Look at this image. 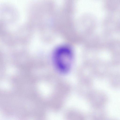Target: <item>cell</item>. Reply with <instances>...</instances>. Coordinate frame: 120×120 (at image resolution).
Instances as JSON below:
<instances>
[{"instance_id":"6da1fadb","label":"cell","mask_w":120,"mask_h":120,"mask_svg":"<svg viewBox=\"0 0 120 120\" xmlns=\"http://www.w3.org/2000/svg\"><path fill=\"white\" fill-rule=\"evenodd\" d=\"M72 60L71 51L66 47L58 49L54 54L53 60L55 66L60 71L63 73L66 72L69 70Z\"/></svg>"},{"instance_id":"7a4b0ae2","label":"cell","mask_w":120,"mask_h":120,"mask_svg":"<svg viewBox=\"0 0 120 120\" xmlns=\"http://www.w3.org/2000/svg\"><path fill=\"white\" fill-rule=\"evenodd\" d=\"M118 19L113 14L109 13L105 16L102 23L104 33L110 35L117 31Z\"/></svg>"},{"instance_id":"3957f363","label":"cell","mask_w":120,"mask_h":120,"mask_svg":"<svg viewBox=\"0 0 120 120\" xmlns=\"http://www.w3.org/2000/svg\"><path fill=\"white\" fill-rule=\"evenodd\" d=\"M104 9L109 13L114 14L120 10V0H106L103 4Z\"/></svg>"},{"instance_id":"277c9868","label":"cell","mask_w":120,"mask_h":120,"mask_svg":"<svg viewBox=\"0 0 120 120\" xmlns=\"http://www.w3.org/2000/svg\"><path fill=\"white\" fill-rule=\"evenodd\" d=\"M107 49L112 55L120 53V38H111Z\"/></svg>"},{"instance_id":"5b68a950","label":"cell","mask_w":120,"mask_h":120,"mask_svg":"<svg viewBox=\"0 0 120 120\" xmlns=\"http://www.w3.org/2000/svg\"><path fill=\"white\" fill-rule=\"evenodd\" d=\"M112 61L115 66L120 65V53L112 55Z\"/></svg>"},{"instance_id":"8992f818","label":"cell","mask_w":120,"mask_h":120,"mask_svg":"<svg viewBox=\"0 0 120 120\" xmlns=\"http://www.w3.org/2000/svg\"><path fill=\"white\" fill-rule=\"evenodd\" d=\"M117 31L120 33V18L118 19L117 26Z\"/></svg>"},{"instance_id":"52a82bcc","label":"cell","mask_w":120,"mask_h":120,"mask_svg":"<svg viewBox=\"0 0 120 120\" xmlns=\"http://www.w3.org/2000/svg\"><path fill=\"white\" fill-rule=\"evenodd\" d=\"M106 120H117L116 119H107Z\"/></svg>"},{"instance_id":"ba28073f","label":"cell","mask_w":120,"mask_h":120,"mask_svg":"<svg viewBox=\"0 0 120 120\" xmlns=\"http://www.w3.org/2000/svg\"><path fill=\"white\" fill-rule=\"evenodd\" d=\"M119 18H120V17H119Z\"/></svg>"}]
</instances>
